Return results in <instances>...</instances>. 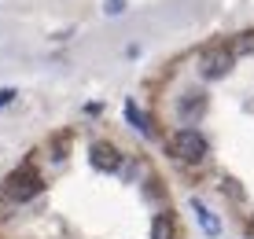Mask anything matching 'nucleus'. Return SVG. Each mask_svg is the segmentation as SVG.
<instances>
[{"label": "nucleus", "instance_id": "1", "mask_svg": "<svg viewBox=\"0 0 254 239\" xmlns=\"http://www.w3.org/2000/svg\"><path fill=\"white\" fill-rule=\"evenodd\" d=\"M170 151H173V158H181V162L199 166V162H206L210 144H206V136L199 129H177L170 136Z\"/></svg>", "mask_w": 254, "mask_h": 239}, {"label": "nucleus", "instance_id": "2", "mask_svg": "<svg viewBox=\"0 0 254 239\" xmlns=\"http://www.w3.org/2000/svg\"><path fill=\"white\" fill-rule=\"evenodd\" d=\"M41 188H45L41 173L33 170V166H22V170H15V173L4 180V199H7V202H30Z\"/></svg>", "mask_w": 254, "mask_h": 239}, {"label": "nucleus", "instance_id": "3", "mask_svg": "<svg viewBox=\"0 0 254 239\" xmlns=\"http://www.w3.org/2000/svg\"><path fill=\"white\" fill-rule=\"evenodd\" d=\"M89 158H92V166L100 173H118L122 162H126V155H122L115 144H107V140H96V144L89 147Z\"/></svg>", "mask_w": 254, "mask_h": 239}, {"label": "nucleus", "instance_id": "4", "mask_svg": "<svg viewBox=\"0 0 254 239\" xmlns=\"http://www.w3.org/2000/svg\"><path fill=\"white\" fill-rule=\"evenodd\" d=\"M232 63H236V59L229 56V52H225V44H221L214 56H206V63H203V77H206V81H217V77H225V74L232 70Z\"/></svg>", "mask_w": 254, "mask_h": 239}, {"label": "nucleus", "instance_id": "5", "mask_svg": "<svg viewBox=\"0 0 254 239\" xmlns=\"http://www.w3.org/2000/svg\"><path fill=\"white\" fill-rule=\"evenodd\" d=\"M191 210H195V217H199V225H203L206 236H221V221H217V214L206 206L203 199H191Z\"/></svg>", "mask_w": 254, "mask_h": 239}, {"label": "nucleus", "instance_id": "6", "mask_svg": "<svg viewBox=\"0 0 254 239\" xmlns=\"http://www.w3.org/2000/svg\"><path fill=\"white\" fill-rule=\"evenodd\" d=\"M203 111H206V96H203V92H188L185 100L177 103V114H181V118H185V121L199 118V114H203Z\"/></svg>", "mask_w": 254, "mask_h": 239}, {"label": "nucleus", "instance_id": "7", "mask_svg": "<svg viewBox=\"0 0 254 239\" xmlns=\"http://www.w3.org/2000/svg\"><path fill=\"white\" fill-rule=\"evenodd\" d=\"M225 52H229L232 59H240V56H251V52H254V33H240V37H232Z\"/></svg>", "mask_w": 254, "mask_h": 239}, {"label": "nucleus", "instance_id": "8", "mask_svg": "<svg viewBox=\"0 0 254 239\" xmlns=\"http://www.w3.org/2000/svg\"><path fill=\"white\" fill-rule=\"evenodd\" d=\"M126 118H129V125H133V129H140L144 136L151 132V125H147V118H144V114L136 111V103H133V100H126Z\"/></svg>", "mask_w": 254, "mask_h": 239}, {"label": "nucleus", "instance_id": "9", "mask_svg": "<svg viewBox=\"0 0 254 239\" xmlns=\"http://www.w3.org/2000/svg\"><path fill=\"white\" fill-rule=\"evenodd\" d=\"M151 239H173V221L166 214H159L151 221Z\"/></svg>", "mask_w": 254, "mask_h": 239}, {"label": "nucleus", "instance_id": "10", "mask_svg": "<svg viewBox=\"0 0 254 239\" xmlns=\"http://www.w3.org/2000/svg\"><path fill=\"white\" fill-rule=\"evenodd\" d=\"M103 11L107 15H122L126 11V0H103Z\"/></svg>", "mask_w": 254, "mask_h": 239}, {"label": "nucleus", "instance_id": "11", "mask_svg": "<svg viewBox=\"0 0 254 239\" xmlns=\"http://www.w3.org/2000/svg\"><path fill=\"white\" fill-rule=\"evenodd\" d=\"M15 96H19V92H15V88H0V107H7V103H15Z\"/></svg>", "mask_w": 254, "mask_h": 239}, {"label": "nucleus", "instance_id": "12", "mask_svg": "<svg viewBox=\"0 0 254 239\" xmlns=\"http://www.w3.org/2000/svg\"><path fill=\"white\" fill-rule=\"evenodd\" d=\"M221 191H229V195H232V199H243V191H240V188H236V180H225V184H221Z\"/></svg>", "mask_w": 254, "mask_h": 239}, {"label": "nucleus", "instance_id": "13", "mask_svg": "<svg viewBox=\"0 0 254 239\" xmlns=\"http://www.w3.org/2000/svg\"><path fill=\"white\" fill-rule=\"evenodd\" d=\"M247 232H254V217H251V221H247Z\"/></svg>", "mask_w": 254, "mask_h": 239}]
</instances>
